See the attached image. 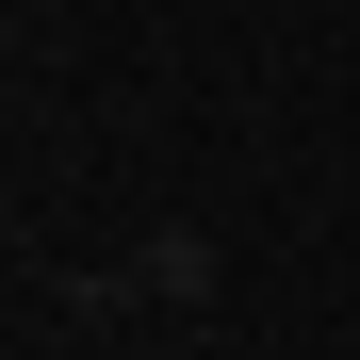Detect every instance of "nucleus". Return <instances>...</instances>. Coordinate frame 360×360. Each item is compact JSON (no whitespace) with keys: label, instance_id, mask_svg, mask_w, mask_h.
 <instances>
[{"label":"nucleus","instance_id":"nucleus-1","mask_svg":"<svg viewBox=\"0 0 360 360\" xmlns=\"http://www.w3.org/2000/svg\"><path fill=\"white\" fill-rule=\"evenodd\" d=\"M213 278H229L213 229H148V262H131V295H164V311H213Z\"/></svg>","mask_w":360,"mask_h":360}]
</instances>
